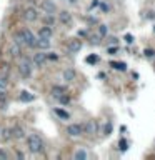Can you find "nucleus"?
Masks as SVG:
<instances>
[{
	"instance_id": "f257e3e1",
	"label": "nucleus",
	"mask_w": 155,
	"mask_h": 160,
	"mask_svg": "<svg viewBox=\"0 0 155 160\" xmlns=\"http://www.w3.org/2000/svg\"><path fill=\"white\" fill-rule=\"evenodd\" d=\"M27 147H28V150H30L32 154H39V152L43 150V143H42V140H40L39 135H35V133H30L27 137Z\"/></svg>"
},
{
	"instance_id": "f03ea898",
	"label": "nucleus",
	"mask_w": 155,
	"mask_h": 160,
	"mask_svg": "<svg viewBox=\"0 0 155 160\" xmlns=\"http://www.w3.org/2000/svg\"><path fill=\"white\" fill-rule=\"evenodd\" d=\"M20 32H22V37H23V45H27L28 48H35V39L37 37L32 34L30 28H23V30H20Z\"/></svg>"
},
{
	"instance_id": "7ed1b4c3",
	"label": "nucleus",
	"mask_w": 155,
	"mask_h": 160,
	"mask_svg": "<svg viewBox=\"0 0 155 160\" xmlns=\"http://www.w3.org/2000/svg\"><path fill=\"white\" fill-rule=\"evenodd\" d=\"M32 62L28 59H23L22 62H20V65H18V72H20V75L23 77V79H28V77L32 75Z\"/></svg>"
},
{
	"instance_id": "20e7f679",
	"label": "nucleus",
	"mask_w": 155,
	"mask_h": 160,
	"mask_svg": "<svg viewBox=\"0 0 155 160\" xmlns=\"http://www.w3.org/2000/svg\"><path fill=\"white\" fill-rule=\"evenodd\" d=\"M40 10L45 12V14H55L57 5L54 3V0H42L40 2Z\"/></svg>"
},
{
	"instance_id": "39448f33",
	"label": "nucleus",
	"mask_w": 155,
	"mask_h": 160,
	"mask_svg": "<svg viewBox=\"0 0 155 160\" xmlns=\"http://www.w3.org/2000/svg\"><path fill=\"white\" fill-rule=\"evenodd\" d=\"M82 133H84V125L80 124H70L67 127V135H70V137H80Z\"/></svg>"
},
{
	"instance_id": "423d86ee",
	"label": "nucleus",
	"mask_w": 155,
	"mask_h": 160,
	"mask_svg": "<svg viewBox=\"0 0 155 160\" xmlns=\"http://www.w3.org/2000/svg\"><path fill=\"white\" fill-rule=\"evenodd\" d=\"M37 18H39V12H37V9H34V7H27V9L23 10V20H25V22H35Z\"/></svg>"
},
{
	"instance_id": "0eeeda50",
	"label": "nucleus",
	"mask_w": 155,
	"mask_h": 160,
	"mask_svg": "<svg viewBox=\"0 0 155 160\" xmlns=\"http://www.w3.org/2000/svg\"><path fill=\"white\" fill-rule=\"evenodd\" d=\"M80 48H82V40L68 39V42H67V50L68 52H70V53H77V52H80Z\"/></svg>"
},
{
	"instance_id": "6e6552de",
	"label": "nucleus",
	"mask_w": 155,
	"mask_h": 160,
	"mask_svg": "<svg viewBox=\"0 0 155 160\" xmlns=\"http://www.w3.org/2000/svg\"><path fill=\"white\" fill-rule=\"evenodd\" d=\"M47 62V53H43L42 50H40L39 53H35L34 55V60H32V64H34V67H43Z\"/></svg>"
},
{
	"instance_id": "1a4fd4ad",
	"label": "nucleus",
	"mask_w": 155,
	"mask_h": 160,
	"mask_svg": "<svg viewBox=\"0 0 155 160\" xmlns=\"http://www.w3.org/2000/svg\"><path fill=\"white\" fill-rule=\"evenodd\" d=\"M35 48H39V50H47V48H50V39L37 37L35 39Z\"/></svg>"
},
{
	"instance_id": "9d476101",
	"label": "nucleus",
	"mask_w": 155,
	"mask_h": 160,
	"mask_svg": "<svg viewBox=\"0 0 155 160\" xmlns=\"http://www.w3.org/2000/svg\"><path fill=\"white\" fill-rule=\"evenodd\" d=\"M9 52H10V55L12 57H20V53H22V45H20L18 42H12L10 43V48H9Z\"/></svg>"
},
{
	"instance_id": "9b49d317",
	"label": "nucleus",
	"mask_w": 155,
	"mask_h": 160,
	"mask_svg": "<svg viewBox=\"0 0 155 160\" xmlns=\"http://www.w3.org/2000/svg\"><path fill=\"white\" fill-rule=\"evenodd\" d=\"M10 132H12V138H17V140H20V138L25 137V132H23V129H22V127H18V125H14V127L10 129Z\"/></svg>"
},
{
	"instance_id": "f8f14e48",
	"label": "nucleus",
	"mask_w": 155,
	"mask_h": 160,
	"mask_svg": "<svg viewBox=\"0 0 155 160\" xmlns=\"http://www.w3.org/2000/svg\"><path fill=\"white\" fill-rule=\"evenodd\" d=\"M39 37H45V39H52V37H54V28H52L50 25L40 27V30H39Z\"/></svg>"
},
{
	"instance_id": "ddd939ff",
	"label": "nucleus",
	"mask_w": 155,
	"mask_h": 160,
	"mask_svg": "<svg viewBox=\"0 0 155 160\" xmlns=\"http://www.w3.org/2000/svg\"><path fill=\"white\" fill-rule=\"evenodd\" d=\"M62 77H63L65 82H73V80H75V77H77V73H75L73 68H65V70L62 72Z\"/></svg>"
},
{
	"instance_id": "4468645a",
	"label": "nucleus",
	"mask_w": 155,
	"mask_h": 160,
	"mask_svg": "<svg viewBox=\"0 0 155 160\" xmlns=\"http://www.w3.org/2000/svg\"><path fill=\"white\" fill-rule=\"evenodd\" d=\"M84 132H85V133H90V135H93V133L97 132V124H95L93 120H88L87 124L84 125Z\"/></svg>"
},
{
	"instance_id": "2eb2a0df",
	"label": "nucleus",
	"mask_w": 155,
	"mask_h": 160,
	"mask_svg": "<svg viewBox=\"0 0 155 160\" xmlns=\"http://www.w3.org/2000/svg\"><path fill=\"white\" fill-rule=\"evenodd\" d=\"M59 18H60V22H62L63 25H70V23H72V15L68 14L67 10L60 12V14H59Z\"/></svg>"
},
{
	"instance_id": "dca6fc26",
	"label": "nucleus",
	"mask_w": 155,
	"mask_h": 160,
	"mask_svg": "<svg viewBox=\"0 0 155 160\" xmlns=\"http://www.w3.org/2000/svg\"><path fill=\"white\" fill-rule=\"evenodd\" d=\"M63 93H67V88L62 87V85H54V87H52V97L59 98L60 95H63Z\"/></svg>"
},
{
	"instance_id": "f3484780",
	"label": "nucleus",
	"mask_w": 155,
	"mask_h": 160,
	"mask_svg": "<svg viewBox=\"0 0 155 160\" xmlns=\"http://www.w3.org/2000/svg\"><path fill=\"white\" fill-rule=\"evenodd\" d=\"M20 100L22 102H34L35 95L32 92H28V90H22V92H20Z\"/></svg>"
},
{
	"instance_id": "a211bd4d",
	"label": "nucleus",
	"mask_w": 155,
	"mask_h": 160,
	"mask_svg": "<svg viewBox=\"0 0 155 160\" xmlns=\"http://www.w3.org/2000/svg\"><path fill=\"white\" fill-rule=\"evenodd\" d=\"M110 65H112L115 70H120V72L127 70V64H125V62H110Z\"/></svg>"
},
{
	"instance_id": "6ab92c4d",
	"label": "nucleus",
	"mask_w": 155,
	"mask_h": 160,
	"mask_svg": "<svg viewBox=\"0 0 155 160\" xmlns=\"http://www.w3.org/2000/svg\"><path fill=\"white\" fill-rule=\"evenodd\" d=\"M0 138H2V142H9L10 138H12V132H10V129H2Z\"/></svg>"
},
{
	"instance_id": "aec40b11",
	"label": "nucleus",
	"mask_w": 155,
	"mask_h": 160,
	"mask_svg": "<svg viewBox=\"0 0 155 160\" xmlns=\"http://www.w3.org/2000/svg\"><path fill=\"white\" fill-rule=\"evenodd\" d=\"M87 157H88V155H87V152H85L84 149H79L75 154H73V158H75V160H85Z\"/></svg>"
},
{
	"instance_id": "412c9836",
	"label": "nucleus",
	"mask_w": 155,
	"mask_h": 160,
	"mask_svg": "<svg viewBox=\"0 0 155 160\" xmlns=\"http://www.w3.org/2000/svg\"><path fill=\"white\" fill-rule=\"evenodd\" d=\"M55 113H57L60 118H63V120H68V118H70L68 112H65V110H62V109H55Z\"/></svg>"
},
{
	"instance_id": "4be33fe9",
	"label": "nucleus",
	"mask_w": 155,
	"mask_h": 160,
	"mask_svg": "<svg viewBox=\"0 0 155 160\" xmlns=\"http://www.w3.org/2000/svg\"><path fill=\"white\" fill-rule=\"evenodd\" d=\"M43 22H45L47 25H54V23H55V17H54V14H47L45 17H43Z\"/></svg>"
},
{
	"instance_id": "5701e85b",
	"label": "nucleus",
	"mask_w": 155,
	"mask_h": 160,
	"mask_svg": "<svg viewBox=\"0 0 155 160\" xmlns=\"http://www.w3.org/2000/svg\"><path fill=\"white\" fill-rule=\"evenodd\" d=\"M107 34H108V27L104 25V23L99 25V35L102 37V39H104V37H107Z\"/></svg>"
},
{
	"instance_id": "b1692460",
	"label": "nucleus",
	"mask_w": 155,
	"mask_h": 160,
	"mask_svg": "<svg viewBox=\"0 0 155 160\" xmlns=\"http://www.w3.org/2000/svg\"><path fill=\"white\" fill-rule=\"evenodd\" d=\"M9 87V80H7V77L0 75V90H7Z\"/></svg>"
},
{
	"instance_id": "393cba45",
	"label": "nucleus",
	"mask_w": 155,
	"mask_h": 160,
	"mask_svg": "<svg viewBox=\"0 0 155 160\" xmlns=\"http://www.w3.org/2000/svg\"><path fill=\"white\" fill-rule=\"evenodd\" d=\"M59 102H60L62 105H68V104H70V97H68L67 93H63V95L59 97Z\"/></svg>"
},
{
	"instance_id": "a878e982",
	"label": "nucleus",
	"mask_w": 155,
	"mask_h": 160,
	"mask_svg": "<svg viewBox=\"0 0 155 160\" xmlns=\"http://www.w3.org/2000/svg\"><path fill=\"white\" fill-rule=\"evenodd\" d=\"M144 57H145V59H153V57H155V50H153V48H145V50H144Z\"/></svg>"
},
{
	"instance_id": "bb28decb",
	"label": "nucleus",
	"mask_w": 155,
	"mask_h": 160,
	"mask_svg": "<svg viewBox=\"0 0 155 160\" xmlns=\"http://www.w3.org/2000/svg\"><path fill=\"white\" fill-rule=\"evenodd\" d=\"M100 39H102L100 35H90V43L92 45H99L100 43Z\"/></svg>"
},
{
	"instance_id": "cd10ccee",
	"label": "nucleus",
	"mask_w": 155,
	"mask_h": 160,
	"mask_svg": "<svg viewBox=\"0 0 155 160\" xmlns=\"http://www.w3.org/2000/svg\"><path fill=\"white\" fill-rule=\"evenodd\" d=\"M112 130H113V125L108 122V124L104 127V135H110V133H112Z\"/></svg>"
},
{
	"instance_id": "c85d7f7f",
	"label": "nucleus",
	"mask_w": 155,
	"mask_h": 160,
	"mask_svg": "<svg viewBox=\"0 0 155 160\" xmlns=\"http://www.w3.org/2000/svg\"><path fill=\"white\" fill-rule=\"evenodd\" d=\"M47 60H52V62H55V60H59V55H57L55 52H48V53H47Z\"/></svg>"
},
{
	"instance_id": "c756f323",
	"label": "nucleus",
	"mask_w": 155,
	"mask_h": 160,
	"mask_svg": "<svg viewBox=\"0 0 155 160\" xmlns=\"http://www.w3.org/2000/svg\"><path fill=\"white\" fill-rule=\"evenodd\" d=\"M85 60H87V64H97V62H99V57H97V55H88Z\"/></svg>"
},
{
	"instance_id": "7c9ffc66",
	"label": "nucleus",
	"mask_w": 155,
	"mask_h": 160,
	"mask_svg": "<svg viewBox=\"0 0 155 160\" xmlns=\"http://www.w3.org/2000/svg\"><path fill=\"white\" fill-rule=\"evenodd\" d=\"M108 43H112V45H117V42H119V39H115V37H108Z\"/></svg>"
},
{
	"instance_id": "2f4dec72",
	"label": "nucleus",
	"mask_w": 155,
	"mask_h": 160,
	"mask_svg": "<svg viewBox=\"0 0 155 160\" xmlns=\"http://www.w3.org/2000/svg\"><path fill=\"white\" fill-rule=\"evenodd\" d=\"M7 157H9V155H7V152L3 150V149H0V158H2V160H5Z\"/></svg>"
},
{
	"instance_id": "473e14b6",
	"label": "nucleus",
	"mask_w": 155,
	"mask_h": 160,
	"mask_svg": "<svg viewBox=\"0 0 155 160\" xmlns=\"http://www.w3.org/2000/svg\"><path fill=\"white\" fill-rule=\"evenodd\" d=\"M100 5V0H93V2L90 3V9H95V7Z\"/></svg>"
},
{
	"instance_id": "72a5a7b5",
	"label": "nucleus",
	"mask_w": 155,
	"mask_h": 160,
	"mask_svg": "<svg viewBox=\"0 0 155 160\" xmlns=\"http://www.w3.org/2000/svg\"><path fill=\"white\" fill-rule=\"evenodd\" d=\"M120 145H122V150H127V142H125V140H122Z\"/></svg>"
},
{
	"instance_id": "f704fd0d",
	"label": "nucleus",
	"mask_w": 155,
	"mask_h": 160,
	"mask_svg": "<svg viewBox=\"0 0 155 160\" xmlns=\"http://www.w3.org/2000/svg\"><path fill=\"white\" fill-rule=\"evenodd\" d=\"M102 10H104V12H108V5H107V3H102Z\"/></svg>"
},
{
	"instance_id": "c9c22d12",
	"label": "nucleus",
	"mask_w": 155,
	"mask_h": 160,
	"mask_svg": "<svg viewBox=\"0 0 155 160\" xmlns=\"http://www.w3.org/2000/svg\"><path fill=\"white\" fill-rule=\"evenodd\" d=\"M125 40H127V43H132L133 40H132V35H125Z\"/></svg>"
},
{
	"instance_id": "e433bc0d",
	"label": "nucleus",
	"mask_w": 155,
	"mask_h": 160,
	"mask_svg": "<svg viewBox=\"0 0 155 160\" xmlns=\"http://www.w3.org/2000/svg\"><path fill=\"white\" fill-rule=\"evenodd\" d=\"M88 22H90V23H99V20H97L95 17H90V18H88Z\"/></svg>"
},
{
	"instance_id": "4c0bfd02",
	"label": "nucleus",
	"mask_w": 155,
	"mask_h": 160,
	"mask_svg": "<svg viewBox=\"0 0 155 160\" xmlns=\"http://www.w3.org/2000/svg\"><path fill=\"white\" fill-rule=\"evenodd\" d=\"M115 52H117V47H110V48H108V53H112V55H113Z\"/></svg>"
},
{
	"instance_id": "58836bf2",
	"label": "nucleus",
	"mask_w": 155,
	"mask_h": 160,
	"mask_svg": "<svg viewBox=\"0 0 155 160\" xmlns=\"http://www.w3.org/2000/svg\"><path fill=\"white\" fill-rule=\"evenodd\" d=\"M79 37H87V32L82 30V32H79Z\"/></svg>"
},
{
	"instance_id": "ea45409f",
	"label": "nucleus",
	"mask_w": 155,
	"mask_h": 160,
	"mask_svg": "<svg viewBox=\"0 0 155 160\" xmlns=\"http://www.w3.org/2000/svg\"><path fill=\"white\" fill-rule=\"evenodd\" d=\"M68 3H72V5H73V3H77V0H68Z\"/></svg>"
}]
</instances>
